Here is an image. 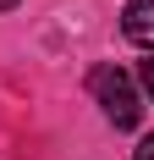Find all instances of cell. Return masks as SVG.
I'll use <instances>...</instances> for the list:
<instances>
[{"label": "cell", "mask_w": 154, "mask_h": 160, "mask_svg": "<svg viewBox=\"0 0 154 160\" xmlns=\"http://www.w3.org/2000/svg\"><path fill=\"white\" fill-rule=\"evenodd\" d=\"M88 88H94V99L105 105V116L116 122V127H138L143 105H138V88H132V78H127L121 66H94Z\"/></svg>", "instance_id": "6da1fadb"}, {"label": "cell", "mask_w": 154, "mask_h": 160, "mask_svg": "<svg viewBox=\"0 0 154 160\" xmlns=\"http://www.w3.org/2000/svg\"><path fill=\"white\" fill-rule=\"evenodd\" d=\"M138 83H143V94H149V99H154V55H149V61H143V66H138Z\"/></svg>", "instance_id": "3957f363"}, {"label": "cell", "mask_w": 154, "mask_h": 160, "mask_svg": "<svg viewBox=\"0 0 154 160\" xmlns=\"http://www.w3.org/2000/svg\"><path fill=\"white\" fill-rule=\"evenodd\" d=\"M121 33L132 39V44L154 50V0H127V11H121Z\"/></svg>", "instance_id": "7a4b0ae2"}, {"label": "cell", "mask_w": 154, "mask_h": 160, "mask_svg": "<svg viewBox=\"0 0 154 160\" xmlns=\"http://www.w3.org/2000/svg\"><path fill=\"white\" fill-rule=\"evenodd\" d=\"M11 6H17V0H0V11H11Z\"/></svg>", "instance_id": "5b68a950"}, {"label": "cell", "mask_w": 154, "mask_h": 160, "mask_svg": "<svg viewBox=\"0 0 154 160\" xmlns=\"http://www.w3.org/2000/svg\"><path fill=\"white\" fill-rule=\"evenodd\" d=\"M132 160H154V138H143V144H138V155H132Z\"/></svg>", "instance_id": "277c9868"}]
</instances>
